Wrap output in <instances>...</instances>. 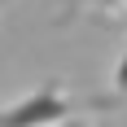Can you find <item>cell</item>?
Instances as JSON below:
<instances>
[{"instance_id": "obj_1", "label": "cell", "mask_w": 127, "mask_h": 127, "mask_svg": "<svg viewBox=\"0 0 127 127\" xmlns=\"http://www.w3.org/2000/svg\"><path fill=\"white\" fill-rule=\"evenodd\" d=\"M110 96H70L66 88H39L22 101H13L4 110V127H70L75 114H88V110H105Z\"/></svg>"}, {"instance_id": "obj_2", "label": "cell", "mask_w": 127, "mask_h": 127, "mask_svg": "<svg viewBox=\"0 0 127 127\" xmlns=\"http://www.w3.org/2000/svg\"><path fill=\"white\" fill-rule=\"evenodd\" d=\"M70 127H83V123H70Z\"/></svg>"}]
</instances>
